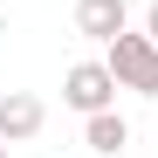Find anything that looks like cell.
I'll return each mask as SVG.
<instances>
[{
	"mask_svg": "<svg viewBox=\"0 0 158 158\" xmlns=\"http://www.w3.org/2000/svg\"><path fill=\"white\" fill-rule=\"evenodd\" d=\"M103 62H110V76H117V83L124 89H138V96H158V41L151 35H117L110 41V55H103Z\"/></svg>",
	"mask_w": 158,
	"mask_h": 158,
	"instance_id": "cell-1",
	"label": "cell"
},
{
	"mask_svg": "<svg viewBox=\"0 0 158 158\" xmlns=\"http://www.w3.org/2000/svg\"><path fill=\"white\" fill-rule=\"evenodd\" d=\"M117 76H110V62H69V76H62V103L76 117H96V110H117Z\"/></svg>",
	"mask_w": 158,
	"mask_h": 158,
	"instance_id": "cell-2",
	"label": "cell"
},
{
	"mask_svg": "<svg viewBox=\"0 0 158 158\" xmlns=\"http://www.w3.org/2000/svg\"><path fill=\"white\" fill-rule=\"evenodd\" d=\"M41 124H48V103L35 89H7V96H0V138H7V144L41 138Z\"/></svg>",
	"mask_w": 158,
	"mask_h": 158,
	"instance_id": "cell-3",
	"label": "cell"
},
{
	"mask_svg": "<svg viewBox=\"0 0 158 158\" xmlns=\"http://www.w3.org/2000/svg\"><path fill=\"white\" fill-rule=\"evenodd\" d=\"M124 28H131V7H124V0H76V35H89V41L110 48Z\"/></svg>",
	"mask_w": 158,
	"mask_h": 158,
	"instance_id": "cell-4",
	"label": "cell"
},
{
	"mask_svg": "<svg viewBox=\"0 0 158 158\" xmlns=\"http://www.w3.org/2000/svg\"><path fill=\"white\" fill-rule=\"evenodd\" d=\"M83 144H89L96 158H117V151L131 144V124H124L117 110H96V117H83Z\"/></svg>",
	"mask_w": 158,
	"mask_h": 158,
	"instance_id": "cell-5",
	"label": "cell"
},
{
	"mask_svg": "<svg viewBox=\"0 0 158 158\" xmlns=\"http://www.w3.org/2000/svg\"><path fill=\"white\" fill-rule=\"evenodd\" d=\"M144 35H151V41H158V0H151V14H144Z\"/></svg>",
	"mask_w": 158,
	"mask_h": 158,
	"instance_id": "cell-6",
	"label": "cell"
},
{
	"mask_svg": "<svg viewBox=\"0 0 158 158\" xmlns=\"http://www.w3.org/2000/svg\"><path fill=\"white\" fill-rule=\"evenodd\" d=\"M7 151H14V144H7V138H0V158H7Z\"/></svg>",
	"mask_w": 158,
	"mask_h": 158,
	"instance_id": "cell-7",
	"label": "cell"
}]
</instances>
